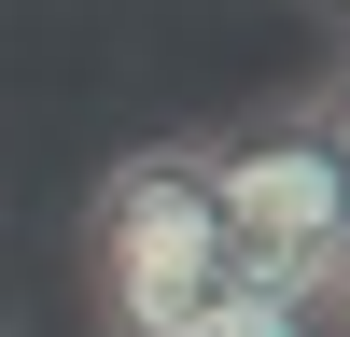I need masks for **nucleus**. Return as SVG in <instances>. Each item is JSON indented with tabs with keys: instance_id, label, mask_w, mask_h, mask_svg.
Here are the masks:
<instances>
[{
	"instance_id": "obj_1",
	"label": "nucleus",
	"mask_w": 350,
	"mask_h": 337,
	"mask_svg": "<svg viewBox=\"0 0 350 337\" xmlns=\"http://www.w3.org/2000/svg\"><path fill=\"white\" fill-rule=\"evenodd\" d=\"M224 281V225L211 183H196V140H140L84 183V295H98V337H168L183 295Z\"/></svg>"
},
{
	"instance_id": "obj_2",
	"label": "nucleus",
	"mask_w": 350,
	"mask_h": 337,
	"mask_svg": "<svg viewBox=\"0 0 350 337\" xmlns=\"http://www.w3.org/2000/svg\"><path fill=\"white\" fill-rule=\"evenodd\" d=\"M183 140H196V183H211L224 267H239V281H280V295H308V267H323V239H336V211H350L336 155H323L280 99L239 112V127H183Z\"/></svg>"
},
{
	"instance_id": "obj_3",
	"label": "nucleus",
	"mask_w": 350,
	"mask_h": 337,
	"mask_svg": "<svg viewBox=\"0 0 350 337\" xmlns=\"http://www.w3.org/2000/svg\"><path fill=\"white\" fill-rule=\"evenodd\" d=\"M168 337H336V323H323L308 295H280V281H239V267H224L211 295H183Z\"/></svg>"
},
{
	"instance_id": "obj_4",
	"label": "nucleus",
	"mask_w": 350,
	"mask_h": 337,
	"mask_svg": "<svg viewBox=\"0 0 350 337\" xmlns=\"http://www.w3.org/2000/svg\"><path fill=\"white\" fill-rule=\"evenodd\" d=\"M280 112H295V127L323 140V155H336V183H350V42H323V71H308Z\"/></svg>"
},
{
	"instance_id": "obj_5",
	"label": "nucleus",
	"mask_w": 350,
	"mask_h": 337,
	"mask_svg": "<svg viewBox=\"0 0 350 337\" xmlns=\"http://www.w3.org/2000/svg\"><path fill=\"white\" fill-rule=\"evenodd\" d=\"M308 309L350 337V211H336V239H323V267H308Z\"/></svg>"
},
{
	"instance_id": "obj_6",
	"label": "nucleus",
	"mask_w": 350,
	"mask_h": 337,
	"mask_svg": "<svg viewBox=\"0 0 350 337\" xmlns=\"http://www.w3.org/2000/svg\"><path fill=\"white\" fill-rule=\"evenodd\" d=\"M295 14H308V28H323V42H350V0H295Z\"/></svg>"
}]
</instances>
